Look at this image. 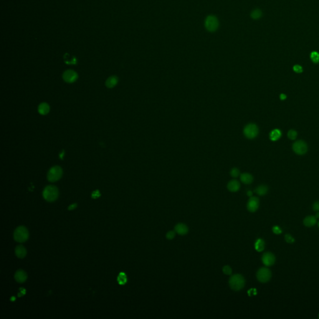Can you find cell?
<instances>
[{
  "instance_id": "7",
  "label": "cell",
  "mask_w": 319,
  "mask_h": 319,
  "mask_svg": "<svg viewBox=\"0 0 319 319\" xmlns=\"http://www.w3.org/2000/svg\"><path fill=\"white\" fill-rule=\"evenodd\" d=\"M259 130L256 125L249 123L247 125L244 129V134L248 139H252L257 135Z\"/></svg>"
},
{
  "instance_id": "19",
  "label": "cell",
  "mask_w": 319,
  "mask_h": 319,
  "mask_svg": "<svg viewBox=\"0 0 319 319\" xmlns=\"http://www.w3.org/2000/svg\"><path fill=\"white\" fill-rule=\"evenodd\" d=\"M50 110L49 106L47 104L44 102L41 104L38 107V112L41 115H46Z\"/></svg>"
},
{
  "instance_id": "8",
  "label": "cell",
  "mask_w": 319,
  "mask_h": 319,
  "mask_svg": "<svg viewBox=\"0 0 319 319\" xmlns=\"http://www.w3.org/2000/svg\"><path fill=\"white\" fill-rule=\"evenodd\" d=\"M293 150L298 155H303L307 151V145L302 140L297 141L293 145Z\"/></svg>"
},
{
  "instance_id": "38",
  "label": "cell",
  "mask_w": 319,
  "mask_h": 319,
  "mask_svg": "<svg viewBox=\"0 0 319 319\" xmlns=\"http://www.w3.org/2000/svg\"><path fill=\"white\" fill-rule=\"evenodd\" d=\"M316 218H317H317H319V213H317L316 214Z\"/></svg>"
},
{
  "instance_id": "11",
  "label": "cell",
  "mask_w": 319,
  "mask_h": 319,
  "mask_svg": "<svg viewBox=\"0 0 319 319\" xmlns=\"http://www.w3.org/2000/svg\"><path fill=\"white\" fill-rule=\"evenodd\" d=\"M63 79L64 81L68 83L74 82L78 78V75L76 72L72 70H67L64 72Z\"/></svg>"
},
{
  "instance_id": "16",
  "label": "cell",
  "mask_w": 319,
  "mask_h": 319,
  "mask_svg": "<svg viewBox=\"0 0 319 319\" xmlns=\"http://www.w3.org/2000/svg\"><path fill=\"white\" fill-rule=\"evenodd\" d=\"M304 224L307 227H312L317 223V218L316 216H309L304 220Z\"/></svg>"
},
{
  "instance_id": "12",
  "label": "cell",
  "mask_w": 319,
  "mask_h": 319,
  "mask_svg": "<svg viewBox=\"0 0 319 319\" xmlns=\"http://www.w3.org/2000/svg\"><path fill=\"white\" fill-rule=\"evenodd\" d=\"M14 278L15 280L19 283H23L27 280V276L25 271H24L22 269H19L16 272Z\"/></svg>"
},
{
  "instance_id": "2",
  "label": "cell",
  "mask_w": 319,
  "mask_h": 319,
  "mask_svg": "<svg viewBox=\"0 0 319 319\" xmlns=\"http://www.w3.org/2000/svg\"><path fill=\"white\" fill-rule=\"evenodd\" d=\"M43 195L44 198L47 201L53 202L58 199L59 196V190L55 186L49 185L44 188Z\"/></svg>"
},
{
  "instance_id": "20",
  "label": "cell",
  "mask_w": 319,
  "mask_h": 319,
  "mask_svg": "<svg viewBox=\"0 0 319 319\" xmlns=\"http://www.w3.org/2000/svg\"><path fill=\"white\" fill-rule=\"evenodd\" d=\"M254 246H255V249L257 251L262 252V251H264L265 248V242L263 239H258L256 241Z\"/></svg>"
},
{
  "instance_id": "30",
  "label": "cell",
  "mask_w": 319,
  "mask_h": 319,
  "mask_svg": "<svg viewBox=\"0 0 319 319\" xmlns=\"http://www.w3.org/2000/svg\"><path fill=\"white\" fill-rule=\"evenodd\" d=\"M285 241H286L287 243H290V244L293 243L295 241L294 238L291 235H289V234H287V235H285Z\"/></svg>"
},
{
  "instance_id": "21",
  "label": "cell",
  "mask_w": 319,
  "mask_h": 319,
  "mask_svg": "<svg viewBox=\"0 0 319 319\" xmlns=\"http://www.w3.org/2000/svg\"><path fill=\"white\" fill-rule=\"evenodd\" d=\"M281 137V132L278 129H274L270 133L269 137L271 140L276 141Z\"/></svg>"
},
{
  "instance_id": "24",
  "label": "cell",
  "mask_w": 319,
  "mask_h": 319,
  "mask_svg": "<svg viewBox=\"0 0 319 319\" xmlns=\"http://www.w3.org/2000/svg\"><path fill=\"white\" fill-rule=\"evenodd\" d=\"M310 59L314 63L319 62V53L316 51H313L310 54Z\"/></svg>"
},
{
  "instance_id": "25",
  "label": "cell",
  "mask_w": 319,
  "mask_h": 319,
  "mask_svg": "<svg viewBox=\"0 0 319 319\" xmlns=\"http://www.w3.org/2000/svg\"><path fill=\"white\" fill-rule=\"evenodd\" d=\"M118 281L120 284H125L127 282V276L125 273H120L118 277Z\"/></svg>"
},
{
  "instance_id": "32",
  "label": "cell",
  "mask_w": 319,
  "mask_h": 319,
  "mask_svg": "<svg viewBox=\"0 0 319 319\" xmlns=\"http://www.w3.org/2000/svg\"><path fill=\"white\" fill-rule=\"evenodd\" d=\"M293 69L295 72H297V73H301L303 71L302 67L299 65H295L293 67Z\"/></svg>"
},
{
  "instance_id": "14",
  "label": "cell",
  "mask_w": 319,
  "mask_h": 319,
  "mask_svg": "<svg viewBox=\"0 0 319 319\" xmlns=\"http://www.w3.org/2000/svg\"><path fill=\"white\" fill-rule=\"evenodd\" d=\"M240 183L238 181L236 180H233L230 181L227 185V188L228 190L231 192H236L239 190L240 188Z\"/></svg>"
},
{
  "instance_id": "13",
  "label": "cell",
  "mask_w": 319,
  "mask_h": 319,
  "mask_svg": "<svg viewBox=\"0 0 319 319\" xmlns=\"http://www.w3.org/2000/svg\"><path fill=\"white\" fill-rule=\"evenodd\" d=\"M188 227L183 223L177 224L175 227V231L180 236L186 235L188 233Z\"/></svg>"
},
{
  "instance_id": "17",
  "label": "cell",
  "mask_w": 319,
  "mask_h": 319,
  "mask_svg": "<svg viewBox=\"0 0 319 319\" xmlns=\"http://www.w3.org/2000/svg\"><path fill=\"white\" fill-rule=\"evenodd\" d=\"M240 179L242 182L246 185L251 184L253 181L252 176L251 174H249V173H244L241 174L240 175Z\"/></svg>"
},
{
  "instance_id": "15",
  "label": "cell",
  "mask_w": 319,
  "mask_h": 319,
  "mask_svg": "<svg viewBox=\"0 0 319 319\" xmlns=\"http://www.w3.org/2000/svg\"><path fill=\"white\" fill-rule=\"evenodd\" d=\"M15 254L16 256L20 259H23L26 256L27 251L26 248L22 245H18L15 249Z\"/></svg>"
},
{
  "instance_id": "18",
  "label": "cell",
  "mask_w": 319,
  "mask_h": 319,
  "mask_svg": "<svg viewBox=\"0 0 319 319\" xmlns=\"http://www.w3.org/2000/svg\"><path fill=\"white\" fill-rule=\"evenodd\" d=\"M118 78L117 76H111L106 80V86L108 88H113L118 83Z\"/></svg>"
},
{
  "instance_id": "28",
  "label": "cell",
  "mask_w": 319,
  "mask_h": 319,
  "mask_svg": "<svg viewBox=\"0 0 319 319\" xmlns=\"http://www.w3.org/2000/svg\"><path fill=\"white\" fill-rule=\"evenodd\" d=\"M223 272L226 275H231L232 274V269L229 265H225L223 268Z\"/></svg>"
},
{
  "instance_id": "27",
  "label": "cell",
  "mask_w": 319,
  "mask_h": 319,
  "mask_svg": "<svg viewBox=\"0 0 319 319\" xmlns=\"http://www.w3.org/2000/svg\"><path fill=\"white\" fill-rule=\"evenodd\" d=\"M230 174H231V176H233V178H237L240 175V172L239 169H238L237 168H233L231 170V172H230Z\"/></svg>"
},
{
  "instance_id": "22",
  "label": "cell",
  "mask_w": 319,
  "mask_h": 319,
  "mask_svg": "<svg viewBox=\"0 0 319 319\" xmlns=\"http://www.w3.org/2000/svg\"><path fill=\"white\" fill-rule=\"evenodd\" d=\"M268 188L267 186L265 185H260L256 189V193L259 196H264L266 195V193H268Z\"/></svg>"
},
{
  "instance_id": "6",
  "label": "cell",
  "mask_w": 319,
  "mask_h": 319,
  "mask_svg": "<svg viewBox=\"0 0 319 319\" xmlns=\"http://www.w3.org/2000/svg\"><path fill=\"white\" fill-rule=\"evenodd\" d=\"M257 280L262 283H265L270 281L272 276L270 270L266 268H262L257 272Z\"/></svg>"
},
{
  "instance_id": "29",
  "label": "cell",
  "mask_w": 319,
  "mask_h": 319,
  "mask_svg": "<svg viewBox=\"0 0 319 319\" xmlns=\"http://www.w3.org/2000/svg\"><path fill=\"white\" fill-rule=\"evenodd\" d=\"M175 235H176L175 231H169L167 233V235H166L167 239H168V240H172V239H173V238L175 237Z\"/></svg>"
},
{
  "instance_id": "26",
  "label": "cell",
  "mask_w": 319,
  "mask_h": 319,
  "mask_svg": "<svg viewBox=\"0 0 319 319\" xmlns=\"http://www.w3.org/2000/svg\"><path fill=\"white\" fill-rule=\"evenodd\" d=\"M287 135H288V137L290 140H294V139H296V137L297 136V133L296 130H290L289 131Z\"/></svg>"
},
{
  "instance_id": "4",
  "label": "cell",
  "mask_w": 319,
  "mask_h": 319,
  "mask_svg": "<svg viewBox=\"0 0 319 319\" xmlns=\"http://www.w3.org/2000/svg\"><path fill=\"white\" fill-rule=\"evenodd\" d=\"M204 26L208 31L215 32L219 26V21L217 18L214 15H209L204 21Z\"/></svg>"
},
{
  "instance_id": "34",
  "label": "cell",
  "mask_w": 319,
  "mask_h": 319,
  "mask_svg": "<svg viewBox=\"0 0 319 319\" xmlns=\"http://www.w3.org/2000/svg\"><path fill=\"white\" fill-rule=\"evenodd\" d=\"M100 196V193L99 190H96V191H94L92 193V198H94V199L97 198H99Z\"/></svg>"
},
{
  "instance_id": "33",
  "label": "cell",
  "mask_w": 319,
  "mask_h": 319,
  "mask_svg": "<svg viewBox=\"0 0 319 319\" xmlns=\"http://www.w3.org/2000/svg\"><path fill=\"white\" fill-rule=\"evenodd\" d=\"M313 209L315 211H319V201L315 202L313 204Z\"/></svg>"
},
{
  "instance_id": "5",
  "label": "cell",
  "mask_w": 319,
  "mask_h": 319,
  "mask_svg": "<svg viewBox=\"0 0 319 319\" xmlns=\"http://www.w3.org/2000/svg\"><path fill=\"white\" fill-rule=\"evenodd\" d=\"M62 175V169L60 167L55 166L52 167L47 173V180L51 182L58 181Z\"/></svg>"
},
{
  "instance_id": "23",
  "label": "cell",
  "mask_w": 319,
  "mask_h": 319,
  "mask_svg": "<svg viewBox=\"0 0 319 319\" xmlns=\"http://www.w3.org/2000/svg\"><path fill=\"white\" fill-rule=\"evenodd\" d=\"M262 16V13L261 10L255 9L251 13V17L253 19H259Z\"/></svg>"
},
{
  "instance_id": "31",
  "label": "cell",
  "mask_w": 319,
  "mask_h": 319,
  "mask_svg": "<svg viewBox=\"0 0 319 319\" xmlns=\"http://www.w3.org/2000/svg\"><path fill=\"white\" fill-rule=\"evenodd\" d=\"M272 231L274 234H276V235H280V234L282 233V229L280 227L277 226H274L272 228Z\"/></svg>"
},
{
  "instance_id": "10",
  "label": "cell",
  "mask_w": 319,
  "mask_h": 319,
  "mask_svg": "<svg viewBox=\"0 0 319 319\" xmlns=\"http://www.w3.org/2000/svg\"><path fill=\"white\" fill-rule=\"evenodd\" d=\"M262 261L265 266L270 267V266H272L275 263L276 257L272 253L268 252L263 254V256L262 257Z\"/></svg>"
},
{
  "instance_id": "39",
  "label": "cell",
  "mask_w": 319,
  "mask_h": 319,
  "mask_svg": "<svg viewBox=\"0 0 319 319\" xmlns=\"http://www.w3.org/2000/svg\"><path fill=\"white\" fill-rule=\"evenodd\" d=\"M318 228H319V222L318 223Z\"/></svg>"
},
{
  "instance_id": "3",
  "label": "cell",
  "mask_w": 319,
  "mask_h": 319,
  "mask_svg": "<svg viewBox=\"0 0 319 319\" xmlns=\"http://www.w3.org/2000/svg\"><path fill=\"white\" fill-rule=\"evenodd\" d=\"M29 231L23 226L18 227L14 232V239L18 243H25L29 239Z\"/></svg>"
},
{
  "instance_id": "1",
  "label": "cell",
  "mask_w": 319,
  "mask_h": 319,
  "mask_svg": "<svg viewBox=\"0 0 319 319\" xmlns=\"http://www.w3.org/2000/svg\"><path fill=\"white\" fill-rule=\"evenodd\" d=\"M246 281L244 278L241 274H235L229 279V284L231 289L235 291H239L243 289L245 285Z\"/></svg>"
},
{
  "instance_id": "37",
  "label": "cell",
  "mask_w": 319,
  "mask_h": 319,
  "mask_svg": "<svg viewBox=\"0 0 319 319\" xmlns=\"http://www.w3.org/2000/svg\"><path fill=\"white\" fill-rule=\"evenodd\" d=\"M247 195H248V196L251 197L252 195V192L251 191H248L247 192Z\"/></svg>"
},
{
  "instance_id": "9",
  "label": "cell",
  "mask_w": 319,
  "mask_h": 319,
  "mask_svg": "<svg viewBox=\"0 0 319 319\" xmlns=\"http://www.w3.org/2000/svg\"><path fill=\"white\" fill-rule=\"evenodd\" d=\"M259 206V200L257 197L251 196L247 204V209L249 211L256 212Z\"/></svg>"
},
{
  "instance_id": "36",
  "label": "cell",
  "mask_w": 319,
  "mask_h": 319,
  "mask_svg": "<svg viewBox=\"0 0 319 319\" xmlns=\"http://www.w3.org/2000/svg\"><path fill=\"white\" fill-rule=\"evenodd\" d=\"M280 99L281 100H285L286 99V95L284 94H282L280 95Z\"/></svg>"
},
{
  "instance_id": "35",
  "label": "cell",
  "mask_w": 319,
  "mask_h": 319,
  "mask_svg": "<svg viewBox=\"0 0 319 319\" xmlns=\"http://www.w3.org/2000/svg\"><path fill=\"white\" fill-rule=\"evenodd\" d=\"M76 207H77V204H71V205L69 206L68 209H69V210H73V209H74Z\"/></svg>"
}]
</instances>
